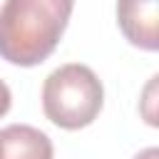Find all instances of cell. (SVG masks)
<instances>
[{
	"instance_id": "obj_1",
	"label": "cell",
	"mask_w": 159,
	"mask_h": 159,
	"mask_svg": "<svg viewBox=\"0 0 159 159\" xmlns=\"http://www.w3.org/2000/svg\"><path fill=\"white\" fill-rule=\"evenodd\" d=\"M75 0H5L0 7V57L32 67L47 60L67 27Z\"/></svg>"
},
{
	"instance_id": "obj_2",
	"label": "cell",
	"mask_w": 159,
	"mask_h": 159,
	"mask_svg": "<svg viewBox=\"0 0 159 159\" xmlns=\"http://www.w3.org/2000/svg\"><path fill=\"white\" fill-rule=\"evenodd\" d=\"M102 102L104 89L99 77L80 62L57 67L42 84V109L47 119L62 129H82L92 124Z\"/></svg>"
},
{
	"instance_id": "obj_3",
	"label": "cell",
	"mask_w": 159,
	"mask_h": 159,
	"mask_svg": "<svg viewBox=\"0 0 159 159\" xmlns=\"http://www.w3.org/2000/svg\"><path fill=\"white\" fill-rule=\"evenodd\" d=\"M117 22L132 45L149 52L159 47V0H117Z\"/></svg>"
},
{
	"instance_id": "obj_4",
	"label": "cell",
	"mask_w": 159,
	"mask_h": 159,
	"mask_svg": "<svg viewBox=\"0 0 159 159\" xmlns=\"http://www.w3.org/2000/svg\"><path fill=\"white\" fill-rule=\"evenodd\" d=\"M0 159H52V142L30 124L0 129Z\"/></svg>"
},
{
	"instance_id": "obj_5",
	"label": "cell",
	"mask_w": 159,
	"mask_h": 159,
	"mask_svg": "<svg viewBox=\"0 0 159 159\" xmlns=\"http://www.w3.org/2000/svg\"><path fill=\"white\" fill-rule=\"evenodd\" d=\"M10 102H12V94H10V87L0 80V117H5L7 114V109H10Z\"/></svg>"
},
{
	"instance_id": "obj_6",
	"label": "cell",
	"mask_w": 159,
	"mask_h": 159,
	"mask_svg": "<svg viewBox=\"0 0 159 159\" xmlns=\"http://www.w3.org/2000/svg\"><path fill=\"white\" fill-rule=\"evenodd\" d=\"M134 159H159V149H157V147H149V149L139 152Z\"/></svg>"
}]
</instances>
